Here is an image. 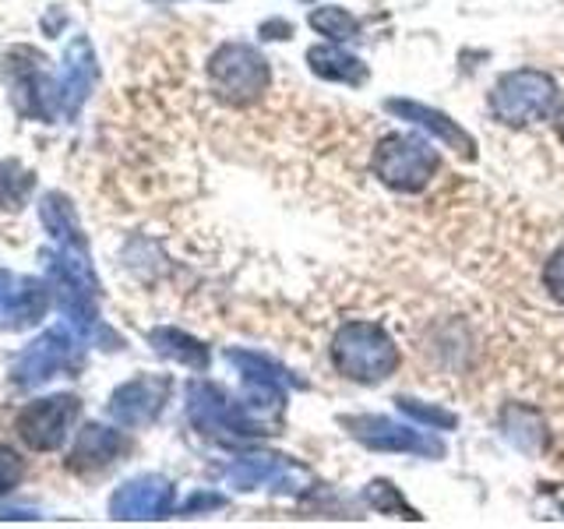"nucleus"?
<instances>
[{
  "mask_svg": "<svg viewBox=\"0 0 564 529\" xmlns=\"http://www.w3.org/2000/svg\"><path fill=\"white\" fill-rule=\"evenodd\" d=\"M332 360L339 367V375H346L352 381H364V385L392 378L402 364L395 343L388 339L384 328L370 325V322H349L335 332Z\"/></svg>",
  "mask_w": 564,
  "mask_h": 529,
  "instance_id": "nucleus-1",
  "label": "nucleus"
},
{
  "mask_svg": "<svg viewBox=\"0 0 564 529\" xmlns=\"http://www.w3.org/2000/svg\"><path fill=\"white\" fill-rule=\"evenodd\" d=\"M557 110V85L551 75L533 67L511 71L490 93V114L494 120L508 123V128H525V123L546 120Z\"/></svg>",
  "mask_w": 564,
  "mask_h": 529,
  "instance_id": "nucleus-2",
  "label": "nucleus"
},
{
  "mask_svg": "<svg viewBox=\"0 0 564 529\" xmlns=\"http://www.w3.org/2000/svg\"><path fill=\"white\" fill-rule=\"evenodd\" d=\"M437 170V152L416 134H384L375 149V173L392 191L416 194L431 184Z\"/></svg>",
  "mask_w": 564,
  "mask_h": 529,
  "instance_id": "nucleus-3",
  "label": "nucleus"
},
{
  "mask_svg": "<svg viewBox=\"0 0 564 529\" xmlns=\"http://www.w3.org/2000/svg\"><path fill=\"white\" fill-rule=\"evenodd\" d=\"M208 85L219 99L229 106H247L254 102L264 85H269V64L254 50L243 43H226L216 50V57L208 61Z\"/></svg>",
  "mask_w": 564,
  "mask_h": 529,
  "instance_id": "nucleus-4",
  "label": "nucleus"
},
{
  "mask_svg": "<svg viewBox=\"0 0 564 529\" xmlns=\"http://www.w3.org/2000/svg\"><path fill=\"white\" fill-rule=\"evenodd\" d=\"M8 85L11 96L18 102V110L25 117H40L53 120L61 117V93H57V78L46 75L43 57L35 50L18 46L8 53Z\"/></svg>",
  "mask_w": 564,
  "mask_h": 529,
  "instance_id": "nucleus-5",
  "label": "nucleus"
},
{
  "mask_svg": "<svg viewBox=\"0 0 564 529\" xmlns=\"http://www.w3.org/2000/svg\"><path fill=\"white\" fill-rule=\"evenodd\" d=\"M67 367H78V343L70 339L67 328H50L35 339L29 349L18 353V360L11 364V378L18 385H43L53 375H61Z\"/></svg>",
  "mask_w": 564,
  "mask_h": 529,
  "instance_id": "nucleus-6",
  "label": "nucleus"
},
{
  "mask_svg": "<svg viewBox=\"0 0 564 529\" xmlns=\"http://www.w3.org/2000/svg\"><path fill=\"white\" fill-rule=\"evenodd\" d=\"M78 420V399L75 396H53L32 402L29 410L18 413V434L35 452H53L64 445L70 423Z\"/></svg>",
  "mask_w": 564,
  "mask_h": 529,
  "instance_id": "nucleus-7",
  "label": "nucleus"
},
{
  "mask_svg": "<svg viewBox=\"0 0 564 529\" xmlns=\"http://www.w3.org/2000/svg\"><path fill=\"white\" fill-rule=\"evenodd\" d=\"M50 307V290L40 279L0 272V328L35 325Z\"/></svg>",
  "mask_w": 564,
  "mask_h": 529,
  "instance_id": "nucleus-8",
  "label": "nucleus"
},
{
  "mask_svg": "<svg viewBox=\"0 0 564 529\" xmlns=\"http://www.w3.org/2000/svg\"><path fill=\"white\" fill-rule=\"evenodd\" d=\"M170 399V381L166 378H134L123 388H117L110 399V417L123 428H145L159 417V410Z\"/></svg>",
  "mask_w": 564,
  "mask_h": 529,
  "instance_id": "nucleus-9",
  "label": "nucleus"
},
{
  "mask_svg": "<svg viewBox=\"0 0 564 529\" xmlns=\"http://www.w3.org/2000/svg\"><path fill=\"white\" fill-rule=\"evenodd\" d=\"M191 420L198 423L205 434H223V431H234V434H254V423L247 420V413L240 410L237 402H229L219 388L212 385H194L191 388Z\"/></svg>",
  "mask_w": 564,
  "mask_h": 529,
  "instance_id": "nucleus-10",
  "label": "nucleus"
},
{
  "mask_svg": "<svg viewBox=\"0 0 564 529\" xmlns=\"http://www.w3.org/2000/svg\"><path fill=\"white\" fill-rule=\"evenodd\" d=\"M170 508L173 487L159 476H141V481L123 484L110 501L113 519H163L170 516Z\"/></svg>",
  "mask_w": 564,
  "mask_h": 529,
  "instance_id": "nucleus-11",
  "label": "nucleus"
},
{
  "mask_svg": "<svg viewBox=\"0 0 564 529\" xmlns=\"http://www.w3.org/2000/svg\"><path fill=\"white\" fill-rule=\"evenodd\" d=\"M349 431L357 434L364 445L370 449H392V452H423V455H441L445 449L437 445V441L423 438L420 431H410V428H399L388 417H357L349 420Z\"/></svg>",
  "mask_w": 564,
  "mask_h": 529,
  "instance_id": "nucleus-12",
  "label": "nucleus"
},
{
  "mask_svg": "<svg viewBox=\"0 0 564 529\" xmlns=\"http://www.w3.org/2000/svg\"><path fill=\"white\" fill-rule=\"evenodd\" d=\"M96 82V57H93V46L88 40H75L64 53V64H61V75H57V93H61V114L64 117H75L78 106L85 102L88 88Z\"/></svg>",
  "mask_w": 564,
  "mask_h": 529,
  "instance_id": "nucleus-13",
  "label": "nucleus"
},
{
  "mask_svg": "<svg viewBox=\"0 0 564 529\" xmlns=\"http://www.w3.org/2000/svg\"><path fill=\"white\" fill-rule=\"evenodd\" d=\"M123 449H128V441H123L120 431L88 423V428L78 434L75 452H70V466H75V469H99L106 463H113Z\"/></svg>",
  "mask_w": 564,
  "mask_h": 529,
  "instance_id": "nucleus-14",
  "label": "nucleus"
},
{
  "mask_svg": "<svg viewBox=\"0 0 564 529\" xmlns=\"http://www.w3.org/2000/svg\"><path fill=\"white\" fill-rule=\"evenodd\" d=\"M296 476V466H290L286 458L275 455H247L229 469V481L240 490H254V487H286Z\"/></svg>",
  "mask_w": 564,
  "mask_h": 529,
  "instance_id": "nucleus-15",
  "label": "nucleus"
},
{
  "mask_svg": "<svg viewBox=\"0 0 564 529\" xmlns=\"http://www.w3.org/2000/svg\"><path fill=\"white\" fill-rule=\"evenodd\" d=\"M388 110L399 114V117H410V120L420 123V128H427V131H434L437 138H445L455 152L463 149L466 155H473V138H469L463 128H458V123H452L445 114L427 110V106H420V102H402V99H392V102H388Z\"/></svg>",
  "mask_w": 564,
  "mask_h": 529,
  "instance_id": "nucleus-16",
  "label": "nucleus"
},
{
  "mask_svg": "<svg viewBox=\"0 0 564 529\" xmlns=\"http://www.w3.org/2000/svg\"><path fill=\"white\" fill-rule=\"evenodd\" d=\"M311 67L317 71L322 78H332V82H346V85H360L367 82V67L352 57V53L339 50V46H314L307 53Z\"/></svg>",
  "mask_w": 564,
  "mask_h": 529,
  "instance_id": "nucleus-17",
  "label": "nucleus"
},
{
  "mask_svg": "<svg viewBox=\"0 0 564 529\" xmlns=\"http://www.w3.org/2000/svg\"><path fill=\"white\" fill-rule=\"evenodd\" d=\"M40 216H43V226L50 229V237L57 244L85 247L78 216H75V208H70V202L64 198V194H46L43 205H40Z\"/></svg>",
  "mask_w": 564,
  "mask_h": 529,
  "instance_id": "nucleus-18",
  "label": "nucleus"
},
{
  "mask_svg": "<svg viewBox=\"0 0 564 529\" xmlns=\"http://www.w3.org/2000/svg\"><path fill=\"white\" fill-rule=\"evenodd\" d=\"M152 346L163 353V357H173V360H181L187 367H205L208 364L205 346L194 343L191 335L176 332V328H159V332H152Z\"/></svg>",
  "mask_w": 564,
  "mask_h": 529,
  "instance_id": "nucleus-19",
  "label": "nucleus"
},
{
  "mask_svg": "<svg viewBox=\"0 0 564 529\" xmlns=\"http://www.w3.org/2000/svg\"><path fill=\"white\" fill-rule=\"evenodd\" d=\"M35 187V176L22 166V163H14V159H8L4 166H0V205L4 208H22L25 198L32 194Z\"/></svg>",
  "mask_w": 564,
  "mask_h": 529,
  "instance_id": "nucleus-20",
  "label": "nucleus"
},
{
  "mask_svg": "<svg viewBox=\"0 0 564 529\" xmlns=\"http://www.w3.org/2000/svg\"><path fill=\"white\" fill-rule=\"evenodd\" d=\"M311 25L322 35H328V40H335V43L357 40V35H360V22L349 11H343V8H317V11H311Z\"/></svg>",
  "mask_w": 564,
  "mask_h": 529,
  "instance_id": "nucleus-21",
  "label": "nucleus"
},
{
  "mask_svg": "<svg viewBox=\"0 0 564 529\" xmlns=\"http://www.w3.org/2000/svg\"><path fill=\"white\" fill-rule=\"evenodd\" d=\"M25 476V463L18 458V452H11L8 445H0V494H11Z\"/></svg>",
  "mask_w": 564,
  "mask_h": 529,
  "instance_id": "nucleus-22",
  "label": "nucleus"
},
{
  "mask_svg": "<svg viewBox=\"0 0 564 529\" xmlns=\"http://www.w3.org/2000/svg\"><path fill=\"white\" fill-rule=\"evenodd\" d=\"M399 410L402 413H410L423 423H434V428H455V417L445 413V410H434V406H420L413 399H399Z\"/></svg>",
  "mask_w": 564,
  "mask_h": 529,
  "instance_id": "nucleus-23",
  "label": "nucleus"
},
{
  "mask_svg": "<svg viewBox=\"0 0 564 529\" xmlns=\"http://www.w3.org/2000/svg\"><path fill=\"white\" fill-rule=\"evenodd\" d=\"M543 287H546V293H551L557 304H564V247L561 251L546 261V269H543Z\"/></svg>",
  "mask_w": 564,
  "mask_h": 529,
  "instance_id": "nucleus-24",
  "label": "nucleus"
},
{
  "mask_svg": "<svg viewBox=\"0 0 564 529\" xmlns=\"http://www.w3.org/2000/svg\"><path fill=\"white\" fill-rule=\"evenodd\" d=\"M370 501H375L378 508H384V511H405V516H410V519H416L413 511L395 498V490L388 487V484H370Z\"/></svg>",
  "mask_w": 564,
  "mask_h": 529,
  "instance_id": "nucleus-25",
  "label": "nucleus"
},
{
  "mask_svg": "<svg viewBox=\"0 0 564 529\" xmlns=\"http://www.w3.org/2000/svg\"><path fill=\"white\" fill-rule=\"evenodd\" d=\"M223 498H216V494H194V498L184 505V511H202V508H219Z\"/></svg>",
  "mask_w": 564,
  "mask_h": 529,
  "instance_id": "nucleus-26",
  "label": "nucleus"
},
{
  "mask_svg": "<svg viewBox=\"0 0 564 529\" xmlns=\"http://www.w3.org/2000/svg\"><path fill=\"white\" fill-rule=\"evenodd\" d=\"M557 134H561V141H564V106H561V114H557Z\"/></svg>",
  "mask_w": 564,
  "mask_h": 529,
  "instance_id": "nucleus-27",
  "label": "nucleus"
}]
</instances>
